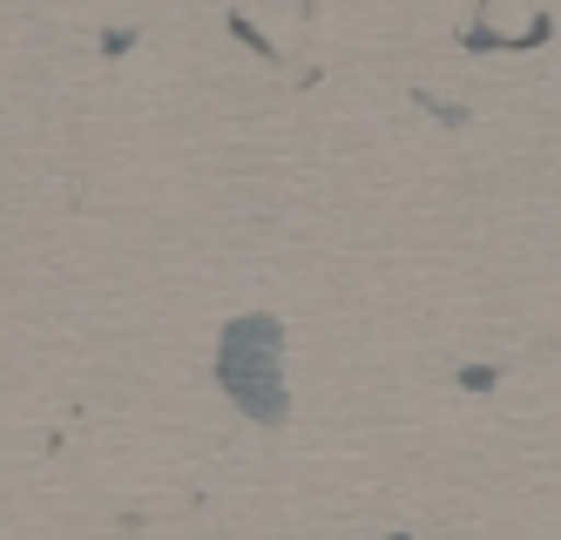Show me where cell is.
Returning a JSON list of instances; mask_svg holds the SVG:
<instances>
[{
    "instance_id": "1",
    "label": "cell",
    "mask_w": 561,
    "mask_h": 540,
    "mask_svg": "<svg viewBox=\"0 0 561 540\" xmlns=\"http://www.w3.org/2000/svg\"><path fill=\"white\" fill-rule=\"evenodd\" d=\"M217 379L257 426L285 420V331H277V318H237L224 331Z\"/></svg>"
}]
</instances>
